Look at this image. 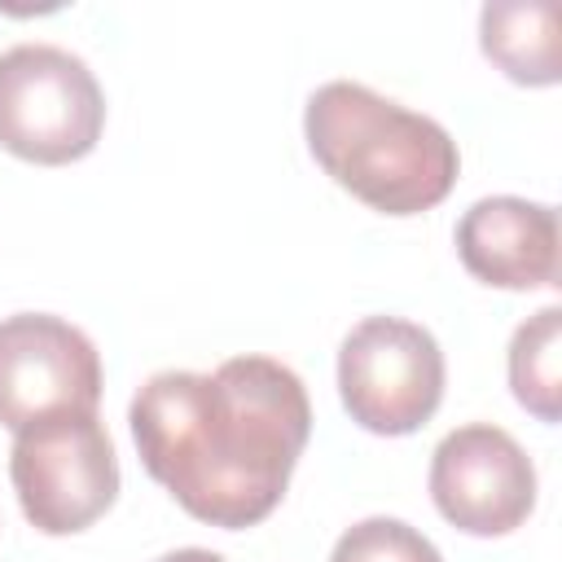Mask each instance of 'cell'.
<instances>
[{
	"label": "cell",
	"instance_id": "3957f363",
	"mask_svg": "<svg viewBox=\"0 0 562 562\" xmlns=\"http://www.w3.org/2000/svg\"><path fill=\"white\" fill-rule=\"evenodd\" d=\"M105 92L92 66L57 44H13L0 53V149L22 162L66 167L97 149Z\"/></svg>",
	"mask_w": 562,
	"mask_h": 562
},
{
	"label": "cell",
	"instance_id": "8992f818",
	"mask_svg": "<svg viewBox=\"0 0 562 562\" xmlns=\"http://www.w3.org/2000/svg\"><path fill=\"white\" fill-rule=\"evenodd\" d=\"M101 356L97 342L53 316L13 312L0 321V426L13 435L53 413H97Z\"/></svg>",
	"mask_w": 562,
	"mask_h": 562
},
{
	"label": "cell",
	"instance_id": "277c9868",
	"mask_svg": "<svg viewBox=\"0 0 562 562\" xmlns=\"http://www.w3.org/2000/svg\"><path fill=\"white\" fill-rule=\"evenodd\" d=\"M9 479L26 522L44 536L92 527L119 496V457L97 413H53L13 435Z\"/></svg>",
	"mask_w": 562,
	"mask_h": 562
},
{
	"label": "cell",
	"instance_id": "7a4b0ae2",
	"mask_svg": "<svg viewBox=\"0 0 562 562\" xmlns=\"http://www.w3.org/2000/svg\"><path fill=\"white\" fill-rule=\"evenodd\" d=\"M303 136L321 171L382 215L439 206L461 171L457 140L439 119L356 79H329L307 97Z\"/></svg>",
	"mask_w": 562,
	"mask_h": 562
},
{
	"label": "cell",
	"instance_id": "ba28073f",
	"mask_svg": "<svg viewBox=\"0 0 562 562\" xmlns=\"http://www.w3.org/2000/svg\"><path fill=\"white\" fill-rule=\"evenodd\" d=\"M465 272L496 290H553L562 277V233L549 202L496 193L479 198L457 224Z\"/></svg>",
	"mask_w": 562,
	"mask_h": 562
},
{
	"label": "cell",
	"instance_id": "5b68a950",
	"mask_svg": "<svg viewBox=\"0 0 562 562\" xmlns=\"http://www.w3.org/2000/svg\"><path fill=\"white\" fill-rule=\"evenodd\" d=\"M443 351L435 334L404 316H364L338 347V395L356 426L413 435L443 400Z\"/></svg>",
	"mask_w": 562,
	"mask_h": 562
},
{
	"label": "cell",
	"instance_id": "52a82bcc",
	"mask_svg": "<svg viewBox=\"0 0 562 562\" xmlns=\"http://www.w3.org/2000/svg\"><path fill=\"white\" fill-rule=\"evenodd\" d=\"M430 501L465 536H509L536 509V465L509 430L470 422L430 452Z\"/></svg>",
	"mask_w": 562,
	"mask_h": 562
},
{
	"label": "cell",
	"instance_id": "8fae6325",
	"mask_svg": "<svg viewBox=\"0 0 562 562\" xmlns=\"http://www.w3.org/2000/svg\"><path fill=\"white\" fill-rule=\"evenodd\" d=\"M329 562H443L439 549L430 544V536H422L417 527H408L404 518H360L351 522L338 540Z\"/></svg>",
	"mask_w": 562,
	"mask_h": 562
},
{
	"label": "cell",
	"instance_id": "6da1fadb",
	"mask_svg": "<svg viewBox=\"0 0 562 562\" xmlns=\"http://www.w3.org/2000/svg\"><path fill=\"white\" fill-rule=\"evenodd\" d=\"M127 422L140 465L189 518L241 531L281 505L312 435V404L290 364L233 356L211 373H154Z\"/></svg>",
	"mask_w": 562,
	"mask_h": 562
},
{
	"label": "cell",
	"instance_id": "7c38bea8",
	"mask_svg": "<svg viewBox=\"0 0 562 562\" xmlns=\"http://www.w3.org/2000/svg\"><path fill=\"white\" fill-rule=\"evenodd\" d=\"M154 562H228V558L215 553V549H176V553H162Z\"/></svg>",
	"mask_w": 562,
	"mask_h": 562
},
{
	"label": "cell",
	"instance_id": "30bf717a",
	"mask_svg": "<svg viewBox=\"0 0 562 562\" xmlns=\"http://www.w3.org/2000/svg\"><path fill=\"white\" fill-rule=\"evenodd\" d=\"M558 347H562L558 303L527 316L509 338V391L540 422L562 417V351Z\"/></svg>",
	"mask_w": 562,
	"mask_h": 562
},
{
	"label": "cell",
	"instance_id": "9c48e42d",
	"mask_svg": "<svg viewBox=\"0 0 562 562\" xmlns=\"http://www.w3.org/2000/svg\"><path fill=\"white\" fill-rule=\"evenodd\" d=\"M562 9L558 0H496L479 13L483 53L527 88H549L562 79Z\"/></svg>",
	"mask_w": 562,
	"mask_h": 562
}]
</instances>
